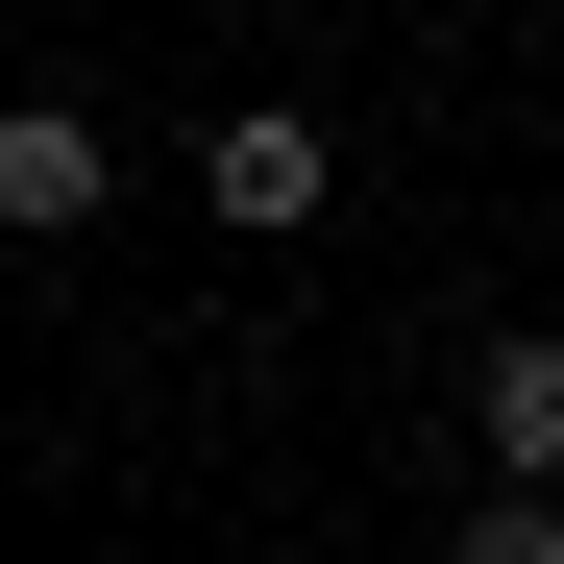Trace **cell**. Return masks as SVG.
<instances>
[{"instance_id":"5b68a950","label":"cell","mask_w":564,"mask_h":564,"mask_svg":"<svg viewBox=\"0 0 564 564\" xmlns=\"http://www.w3.org/2000/svg\"><path fill=\"white\" fill-rule=\"evenodd\" d=\"M540 50H564V0H540Z\"/></svg>"},{"instance_id":"7a4b0ae2","label":"cell","mask_w":564,"mask_h":564,"mask_svg":"<svg viewBox=\"0 0 564 564\" xmlns=\"http://www.w3.org/2000/svg\"><path fill=\"white\" fill-rule=\"evenodd\" d=\"M99 197H123L99 123H74V99H0V246H99Z\"/></svg>"},{"instance_id":"277c9868","label":"cell","mask_w":564,"mask_h":564,"mask_svg":"<svg viewBox=\"0 0 564 564\" xmlns=\"http://www.w3.org/2000/svg\"><path fill=\"white\" fill-rule=\"evenodd\" d=\"M442 564H564V516H540V491H491V516H466Z\"/></svg>"},{"instance_id":"6da1fadb","label":"cell","mask_w":564,"mask_h":564,"mask_svg":"<svg viewBox=\"0 0 564 564\" xmlns=\"http://www.w3.org/2000/svg\"><path fill=\"white\" fill-rule=\"evenodd\" d=\"M319 197H344V148H319L295 99H246V123H197V221H221V246H295Z\"/></svg>"},{"instance_id":"3957f363","label":"cell","mask_w":564,"mask_h":564,"mask_svg":"<svg viewBox=\"0 0 564 564\" xmlns=\"http://www.w3.org/2000/svg\"><path fill=\"white\" fill-rule=\"evenodd\" d=\"M466 442H491V491H540V516H564V319H516L491 368H466Z\"/></svg>"}]
</instances>
